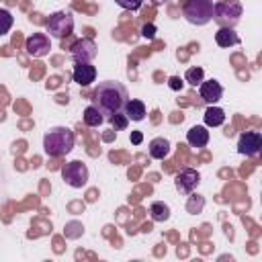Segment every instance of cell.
<instances>
[{
  "mask_svg": "<svg viewBox=\"0 0 262 262\" xmlns=\"http://www.w3.org/2000/svg\"><path fill=\"white\" fill-rule=\"evenodd\" d=\"M129 98V92L127 88L117 82V80H104V82H98V86L94 88V94H92V104L104 115V117H111L113 113L121 111L123 104L127 102Z\"/></svg>",
  "mask_w": 262,
  "mask_h": 262,
  "instance_id": "6da1fadb",
  "label": "cell"
},
{
  "mask_svg": "<svg viewBox=\"0 0 262 262\" xmlns=\"http://www.w3.org/2000/svg\"><path fill=\"white\" fill-rule=\"evenodd\" d=\"M74 141H76V135H74L72 129L51 127L43 135V151L49 158H61V156H68L74 149Z\"/></svg>",
  "mask_w": 262,
  "mask_h": 262,
  "instance_id": "7a4b0ae2",
  "label": "cell"
},
{
  "mask_svg": "<svg viewBox=\"0 0 262 262\" xmlns=\"http://www.w3.org/2000/svg\"><path fill=\"white\" fill-rule=\"evenodd\" d=\"M244 6L237 0H225V2H215L213 4V20L219 27H235L242 18Z\"/></svg>",
  "mask_w": 262,
  "mask_h": 262,
  "instance_id": "3957f363",
  "label": "cell"
},
{
  "mask_svg": "<svg viewBox=\"0 0 262 262\" xmlns=\"http://www.w3.org/2000/svg\"><path fill=\"white\" fill-rule=\"evenodd\" d=\"M213 0H188L182 8V14L190 25L203 27L213 20Z\"/></svg>",
  "mask_w": 262,
  "mask_h": 262,
  "instance_id": "277c9868",
  "label": "cell"
},
{
  "mask_svg": "<svg viewBox=\"0 0 262 262\" xmlns=\"http://www.w3.org/2000/svg\"><path fill=\"white\" fill-rule=\"evenodd\" d=\"M45 31L53 39H66L74 31V16L68 10H57L45 20Z\"/></svg>",
  "mask_w": 262,
  "mask_h": 262,
  "instance_id": "5b68a950",
  "label": "cell"
},
{
  "mask_svg": "<svg viewBox=\"0 0 262 262\" xmlns=\"http://www.w3.org/2000/svg\"><path fill=\"white\" fill-rule=\"evenodd\" d=\"M61 178H63V182H66L68 186H72V188H82V186H86V182H88V166H86L84 162H80V160H72V162L63 164V168H61Z\"/></svg>",
  "mask_w": 262,
  "mask_h": 262,
  "instance_id": "8992f818",
  "label": "cell"
},
{
  "mask_svg": "<svg viewBox=\"0 0 262 262\" xmlns=\"http://www.w3.org/2000/svg\"><path fill=\"white\" fill-rule=\"evenodd\" d=\"M96 53H98V47H96V43H94L92 39H88V37L78 39V41L70 47V55H72L74 63H90V61L96 57Z\"/></svg>",
  "mask_w": 262,
  "mask_h": 262,
  "instance_id": "52a82bcc",
  "label": "cell"
},
{
  "mask_svg": "<svg viewBox=\"0 0 262 262\" xmlns=\"http://www.w3.org/2000/svg\"><path fill=\"white\" fill-rule=\"evenodd\" d=\"M260 147H262V135L258 131H244L237 137V151L242 156H248V158L258 156Z\"/></svg>",
  "mask_w": 262,
  "mask_h": 262,
  "instance_id": "ba28073f",
  "label": "cell"
},
{
  "mask_svg": "<svg viewBox=\"0 0 262 262\" xmlns=\"http://www.w3.org/2000/svg\"><path fill=\"white\" fill-rule=\"evenodd\" d=\"M25 49L31 57H43L49 53L51 49V41L47 33H33L31 37H27L25 41Z\"/></svg>",
  "mask_w": 262,
  "mask_h": 262,
  "instance_id": "9c48e42d",
  "label": "cell"
},
{
  "mask_svg": "<svg viewBox=\"0 0 262 262\" xmlns=\"http://www.w3.org/2000/svg\"><path fill=\"white\" fill-rule=\"evenodd\" d=\"M199 182H201V174L196 170H192V168L180 170L176 174V178H174V186H176V190L180 194H190L199 186Z\"/></svg>",
  "mask_w": 262,
  "mask_h": 262,
  "instance_id": "30bf717a",
  "label": "cell"
},
{
  "mask_svg": "<svg viewBox=\"0 0 262 262\" xmlns=\"http://www.w3.org/2000/svg\"><path fill=\"white\" fill-rule=\"evenodd\" d=\"M199 96L205 104H215L223 98V86L217 82V80H203L199 84Z\"/></svg>",
  "mask_w": 262,
  "mask_h": 262,
  "instance_id": "8fae6325",
  "label": "cell"
},
{
  "mask_svg": "<svg viewBox=\"0 0 262 262\" xmlns=\"http://www.w3.org/2000/svg\"><path fill=\"white\" fill-rule=\"evenodd\" d=\"M72 78L80 86H90L96 80V68L92 63H74Z\"/></svg>",
  "mask_w": 262,
  "mask_h": 262,
  "instance_id": "7c38bea8",
  "label": "cell"
},
{
  "mask_svg": "<svg viewBox=\"0 0 262 262\" xmlns=\"http://www.w3.org/2000/svg\"><path fill=\"white\" fill-rule=\"evenodd\" d=\"M121 111L127 115V119H129V121H135V123L143 121V119H145V115H147L145 104H143L141 100H137V98H127V102L123 104V108H121Z\"/></svg>",
  "mask_w": 262,
  "mask_h": 262,
  "instance_id": "4fadbf2b",
  "label": "cell"
},
{
  "mask_svg": "<svg viewBox=\"0 0 262 262\" xmlns=\"http://www.w3.org/2000/svg\"><path fill=\"white\" fill-rule=\"evenodd\" d=\"M186 141L190 147H205L209 143V131L205 125H192L188 131H186Z\"/></svg>",
  "mask_w": 262,
  "mask_h": 262,
  "instance_id": "5bb4252c",
  "label": "cell"
},
{
  "mask_svg": "<svg viewBox=\"0 0 262 262\" xmlns=\"http://www.w3.org/2000/svg\"><path fill=\"white\" fill-rule=\"evenodd\" d=\"M170 149H172V145H170V141H168L166 137H154V139L149 141V145H147V151H149V156H151L154 160H164V158H168V156H170Z\"/></svg>",
  "mask_w": 262,
  "mask_h": 262,
  "instance_id": "9a60e30c",
  "label": "cell"
},
{
  "mask_svg": "<svg viewBox=\"0 0 262 262\" xmlns=\"http://www.w3.org/2000/svg\"><path fill=\"white\" fill-rule=\"evenodd\" d=\"M215 43L219 47H233L239 43V37L233 31V27H219V31L215 33Z\"/></svg>",
  "mask_w": 262,
  "mask_h": 262,
  "instance_id": "2e32d148",
  "label": "cell"
},
{
  "mask_svg": "<svg viewBox=\"0 0 262 262\" xmlns=\"http://www.w3.org/2000/svg\"><path fill=\"white\" fill-rule=\"evenodd\" d=\"M203 119H205V127H221L225 123V111L215 104H209Z\"/></svg>",
  "mask_w": 262,
  "mask_h": 262,
  "instance_id": "e0dca14e",
  "label": "cell"
},
{
  "mask_svg": "<svg viewBox=\"0 0 262 262\" xmlns=\"http://www.w3.org/2000/svg\"><path fill=\"white\" fill-rule=\"evenodd\" d=\"M149 217L156 223H164V221L170 219V207L166 203H162V201H156V203L149 205Z\"/></svg>",
  "mask_w": 262,
  "mask_h": 262,
  "instance_id": "ac0fdd59",
  "label": "cell"
},
{
  "mask_svg": "<svg viewBox=\"0 0 262 262\" xmlns=\"http://www.w3.org/2000/svg\"><path fill=\"white\" fill-rule=\"evenodd\" d=\"M82 119H84V123L88 125V127H100L102 123H104V115L94 106V104H88L86 108H84V115H82Z\"/></svg>",
  "mask_w": 262,
  "mask_h": 262,
  "instance_id": "d6986e66",
  "label": "cell"
},
{
  "mask_svg": "<svg viewBox=\"0 0 262 262\" xmlns=\"http://www.w3.org/2000/svg\"><path fill=\"white\" fill-rule=\"evenodd\" d=\"M203 80H205V72H203V68H199V66L188 68L186 74H184V82H188L190 86H199Z\"/></svg>",
  "mask_w": 262,
  "mask_h": 262,
  "instance_id": "ffe728a7",
  "label": "cell"
},
{
  "mask_svg": "<svg viewBox=\"0 0 262 262\" xmlns=\"http://www.w3.org/2000/svg\"><path fill=\"white\" fill-rule=\"evenodd\" d=\"M12 25H14V18H12L10 10L0 8V37L8 35V33H10V29H12Z\"/></svg>",
  "mask_w": 262,
  "mask_h": 262,
  "instance_id": "44dd1931",
  "label": "cell"
},
{
  "mask_svg": "<svg viewBox=\"0 0 262 262\" xmlns=\"http://www.w3.org/2000/svg\"><path fill=\"white\" fill-rule=\"evenodd\" d=\"M108 121H111V125L115 127V131H123V129H127V125H129V119H127V115H125L123 111L113 113V115L108 117Z\"/></svg>",
  "mask_w": 262,
  "mask_h": 262,
  "instance_id": "7402d4cb",
  "label": "cell"
},
{
  "mask_svg": "<svg viewBox=\"0 0 262 262\" xmlns=\"http://www.w3.org/2000/svg\"><path fill=\"white\" fill-rule=\"evenodd\" d=\"M203 207H205V199H203L201 194H192V196L188 199V203H186V211H188L190 215L201 213V211H203Z\"/></svg>",
  "mask_w": 262,
  "mask_h": 262,
  "instance_id": "603a6c76",
  "label": "cell"
},
{
  "mask_svg": "<svg viewBox=\"0 0 262 262\" xmlns=\"http://www.w3.org/2000/svg\"><path fill=\"white\" fill-rule=\"evenodd\" d=\"M115 2L125 10H139L143 4V0H115Z\"/></svg>",
  "mask_w": 262,
  "mask_h": 262,
  "instance_id": "cb8c5ba5",
  "label": "cell"
},
{
  "mask_svg": "<svg viewBox=\"0 0 262 262\" xmlns=\"http://www.w3.org/2000/svg\"><path fill=\"white\" fill-rule=\"evenodd\" d=\"M168 86H170L172 90H176V92H178V90H182V86H184V80H180L178 76H172V78L168 80Z\"/></svg>",
  "mask_w": 262,
  "mask_h": 262,
  "instance_id": "d4e9b609",
  "label": "cell"
},
{
  "mask_svg": "<svg viewBox=\"0 0 262 262\" xmlns=\"http://www.w3.org/2000/svg\"><path fill=\"white\" fill-rule=\"evenodd\" d=\"M141 35L145 37V39H154L156 37V27L149 23V25H143V29H141Z\"/></svg>",
  "mask_w": 262,
  "mask_h": 262,
  "instance_id": "484cf974",
  "label": "cell"
},
{
  "mask_svg": "<svg viewBox=\"0 0 262 262\" xmlns=\"http://www.w3.org/2000/svg\"><path fill=\"white\" fill-rule=\"evenodd\" d=\"M141 141H143L141 131H131V143H133V145H139Z\"/></svg>",
  "mask_w": 262,
  "mask_h": 262,
  "instance_id": "4316f807",
  "label": "cell"
},
{
  "mask_svg": "<svg viewBox=\"0 0 262 262\" xmlns=\"http://www.w3.org/2000/svg\"><path fill=\"white\" fill-rule=\"evenodd\" d=\"M149 4H154V6H160V4H164V2H168V0H147Z\"/></svg>",
  "mask_w": 262,
  "mask_h": 262,
  "instance_id": "83f0119b",
  "label": "cell"
}]
</instances>
